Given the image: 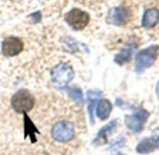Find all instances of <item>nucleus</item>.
Here are the masks:
<instances>
[{
  "label": "nucleus",
  "instance_id": "obj_4",
  "mask_svg": "<svg viewBox=\"0 0 159 155\" xmlns=\"http://www.w3.org/2000/svg\"><path fill=\"white\" fill-rule=\"evenodd\" d=\"M74 76H75V73L73 68L64 63L58 65L51 72L52 81L56 85L60 86L61 87L68 85V83L73 80Z\"/></svg>",
  "mask_w": 159,
  "mask_h": 155
},
{
  "label": "nucleus",
  "instance_id": "obj_12",
  "mask_svg": "<svg viewBox=\"0 0 159 155\" xmlns=\"http://www.w3.org/2000/svg\"><path fill=\"white\" fill-rule=\"evenodd\" d=\"M157 147V145L155 143V141L152 139H145L143 140L137 146L136 152L141 154H147L155 151V149Z\"/></svg>",
  "mask_w": 159,
  "mask_h": 155
},
{
  "label": "nucleus",
  "instance_id": "obj_9",
  "mask_svg": "<svg viewBox=\"0 0 159 155\" xmlns=\"http://www.w3.org/2000/svg\"><path fill=\"white\" fill-rule=\"evenodd\" d=\"M159 20V10L157 8L147 9L143 18V26L145 28L154 27Z\"/></svg>",
  "mask_w": 159,
  "mask_h": 155
},
{
  "label": "nucleus",
  "instance_id": "obj_7",
  "mask_svg": "<svg viewBox=\"0 0 159 155\" xmlns=\"http://www.w3.org/2000/svg\"><path fill=\"white\" fill-rule=\"evenodd\" d=\"M149 114L145 111H140L134 115H127L126 116V125L127 126L134 131V132H141L143 129V124L148 118Z\"/></svg>",
  "mask_w": 159,
  "mask_h": 155
},
{
  "label": "nucleus",
  "instance_id": "obj_19",
  "mask_svg": "<svg viewBox=\"0 0 159 155\" xmlns=\"http://www.w3.org/2000/svg\"><path fill=\"white\" fill-rule=\"evenodd\" d=\"M118 155H122V154H118Z\"/></svg>",
  "mask_w": 159,
  "mask_h": 155
},
{
  "label": "nucleus",
  "instance_id": "obj_13",
  "mask_svg": "<svg viewBox=\"0 0 159 155\" xmlns=\"http://www.w3.org/2000/svg\"><path fill=\"white\" fill-rule=\"evenodd\" d=\"M24 115V131H25V137L30 136V139L32 140L33 142L35 141V133H39L38 130L35 128V126H34L33 122L31 121V119L28 117V115L26 113H23Z\"/></svg>",
  "mask_w": 159,
  "mask_h": 155
},
{
  "label": "nucleus",
  "instance_id": "obj_15",
  "mask_svg": "<svg viewBox=\"0 0 159 155\" xmlns=\"http://www.w3.org/2000/svg\"><path fill=\"white\" fill-rule=\"evenodd\" d=\"M130 59H131V51L129 49H125L116 56L115 61L118 64H123L125 62H128Z\"/></svg>",
  "mask_w": 159,
  "mask_h": 155
},
{
  "label": "nucleus",
  "instance_id": "obj_17",
  "mask_svg": "<svg viewBox=\"0 0 159 155\" xmlns=\"http://www.w3.org/2000/svg\"><path fill=\"white\" fill-rule=\"evenodd\" d=\"M154 141H155V143L157 145V147L159 146V128L157 129H156L153 133H152V138H151Z\"/></svg>",
  "mask_w": 159,
  "mask_h": 155
},
{
  "label": "nucleus",
  "instance_id": "obj_14",
  "mask_svg": "<svg viewBox=\"0 0 159 155\" xmlns=\"http://www.w3.org/2000/svg\"><path fill=\"white\" fill-rule=\"evenodd\" d=\"M116 121H112L109 125H107V126H105L100 132H99V134H98V137H97V139H96V140H95V142L96 141H99L100 142V144H101V142H106V137H107V134L108 133H110L116 126Z\"/></svg>",
  "mask_w": 159,
  "mask_h": 155
},
{
  "label": "nucleus",
  "instance_id": "obj_11",
  "mask_svg": "<svg viewBox=\"0 0 159 155\" xmlns=\"http://www.w3.org/2000/svg\"><path fill=\"white\" fill-rule=\"evenodd\" d=\"M112 112V105L107 100H102L98 103L97 115L101 120H106Z\"/></svg>",
  "mask_w": 159,
  "mask_h": 155
},
{
  "label": "nucleus",
  "instance_id": "obj_6",
  "mask_svg": "<svg viewBox=\"0 0 159 155\" xmlns=\"http://www.w3.org/2000/svg\"><path fill=\"white\" fill-rule=\"evenodd\" d=\"M23 49L22 41L14 36L7 37L2 43V53L7 57H13L20 53Z\"/></svg>",
  "mask_w": 159,
  "mask_h": 155
},
{
  "label": "nucleus",
  "instance_id": "obj_8",
  "mask_svg": "<svg viewBox=\"0 0 159 155\" xmlns=\"http://www.w3.org/2000/svg\"><path fill=\"white\" fill-rule=\"evenodd\" d=\"M129 18V12L126 7H116L111 14L112 22L116 25H121L126 23Z\"/></svg>",
  "mask_w": 159,
  "mask_h": 155
},
{
  "label": "nucleus",
  "instance_id": "obj_5",
  "mask_svg": "<svg viewBox=\"0 0 159 155\" xmlns=\"http://www.w3.org/2000/svg\"><path fill=\"white\" fill-rule=\"evenodd\" d=\"M65 20L73 29L79 31L84 29L89 24V15L81 9L74 8L66 14Z\"/></svg>",
  "mask_w": 159,
  "mask_h": 155
},
{
  "label": "nucleus",
  "instance_id": "obj_18",
  "mask_svg": "<svg viewBox=\"0 0 159 155\" xmlns=\"http://www.w3.org/2000/svg\"><path fill=\"white\" fill-rule=\"evenodd\" d=\"M157 96L159 97V82L158 84H157Z\"/></svg>",
  "mask_w": 159,
  "mask_h": 155
},
{
  "label": "nucleus",
  "instance_id": "obj_1",
  "mask_svg": "<svg viewBox=\"0 0 159 155\" xmlns=\"http://www.w3.org/2000/svg\"><path fill=\"white\" fill-rule=\"evenodd\" d=\"M34 102V98L27 89L17 91L11 99L12 108L18 113H26L30 112L33 109Z\"/></svg>",
  "mask_w": 159,
  "mask_h": 155
},
{
  "label": "nucleus",
  "instance_id": "obj_10",
  "mask_svg": "<svg viewBox=\"0 0 159 155\" xmlns=\"http://www.w3.org/2000/svg\"><path fill=\"white\" fill-rule=\"evenodd\" d=\"M88 96V100H89V113L90 116V121L91 123H94V109H95V104L97 103L98 100L102 97V92L101 91H89L87 93Z\"/></svg>",
  "mask_w": 159,
  "mask_h": 155
},
{
  "label": "nucleus",
  "instance_id": "obj_2",
  "mask_svg": "<svg viewBox=\"0 0 159 155\" xmlns=\"http://www.w3.org/2000/svg\"><path fill=\"white\" fill-rule=\"evenodd\" d=\"M51 135L56 141L67 143L75 137V126L69 121H60L53 126Z\"/></svg>",
  "mask_w": 159,
  "mask_h": 155
},
{
  "label": "nucleus",
  "instance_id": "obj_16",
  "mask_svg": "<svg viewBox=\"0 0 159 155\" xmlns=\"http://www.w3.org/2000/svg\"><path fill=\"white\" fill-rule=\"evenodd\" d=\"M67 93L70 96V98H72L78 105H82L84 102L83 100V94L79 89H67Z\"/></svg>",
  "mask_w": 159,
  "mask_h": 155
},
{
  "label": "nucleus",
  "instance_id": "obj_3",
  "mask_svg": "<svg viewBox=\"0 0 159 155\" xmlns=\"http://www.w3.org/2000/svg\"><path fill=\"white\" fill-rule=\"evenodd\" d=\"M159 55V46H152L146 49L142 50L137 55V63H136V71L141 73L144 69H147L151 67L156 59Z\"/></svg>",
  "mask_w": 159,
  "mask_h": 155
}]
</instances>
